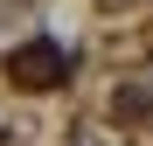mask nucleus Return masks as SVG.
<instances>
[{
  "instance_id": "1",
  "label": "nucleus",
  "mask_w": 153,
  "mask_h": 146,
  "mask_svg": "<svg viewBox=\"0 0 153 146\" xmlns=\"http://www.w3.org/2000/svg\"><path fill=\"white\" fill-rule=\"evenodd\" d=\"M63 70H70V49H56V42H28V49H14V56H7V77L28 84V90H49Z\"/></svg>"
}]
</instances>
